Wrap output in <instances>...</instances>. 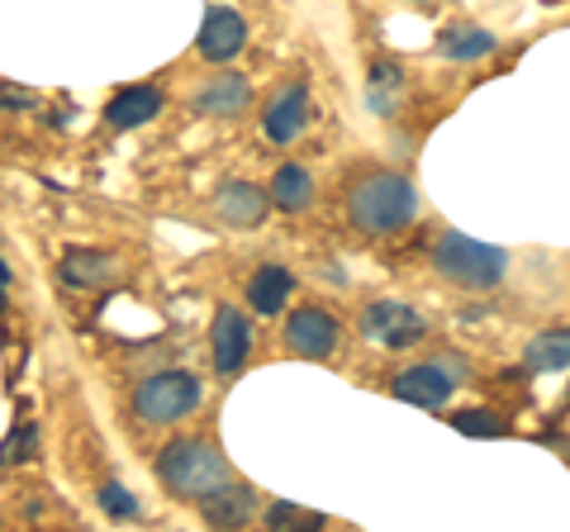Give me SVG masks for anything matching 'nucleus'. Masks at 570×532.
Wrapping results in <instances>:
<instances>
[{
    "label": "nucleus",
    "mask_w": 570,
    "mask_h": 532,
    "mask_svg": "<svg viewBox=\"0 0 570 532\" xmlns=\"http://www.w3.org/2000/svg\"><path fill=\"white\" fill-rule=\"evenodd\" d=\"M347 215L366 234H400L419 215V190L400 171H376L366 181H356L347 195Z\"/></svg>",
    "instance_id": "obj_1"
},
{
    "label": "nucleus",
    "mask_w": 570,
    "mask_h": 532,
    "mask_svg": "<svg viewBox=\"0 0 570 532\" xmlns=\"http://www.w3.org/2000/svg\"><path fill=\"white\" fill-rule=\"evenodd\" d=\"M433 262H438L442 276L456 280V286H466V290H490L509 272V253H504V247L475 243L466 234H442L438 247H433Z\"/></svg>",
    "instance_id": "obj_2"
},
{
    "label": "nucleus",
    "mask_w": 570,
    "mask_h": 532,
    "mask_svg": "<svg viewBox=\"0 0 570 532\" xmlns=\"http://www.w3.org/2000/svg\"><path fill=\"white\" fill-rule=\"evenodd\" d=\"M157 475L176 490L186 494V500H200V494L219 490L228 481V461L209 447V442H195V437H181L171 442V447H163V456H157Z\"/></svg>",
    "instance_id": "obj_3"
},
{
    "label": "nucleus",
    "mask_w": 570,
    "mask_h": 532,
    "mask_svg": "<svg viewBox=\"0 0 570 532\" xmlns=\"http://www.w3.org/2000/svg\"><path fill=\"white\" fill-rule=\"evenodd\" d=\"M134 410L142 423H176L200 410V381L190 371H157L134 390Z\"/></svg>",
    "instance_id": "obj_4"
},
{
    "label": "nucleus",
    "mask_w": 570,
    "mask_h": 532,
    "mask_svg": "<svg viewBox=\"0 0 570 532\" xmlns=\"http://www.w3.org/2000/svg\"><path fill=\"white\" fill-rule=\"evenodd\" d=\"M362 338L376 347H414L419 338H428V318L404 299H376L362 309Z\"/></svg>",
    "instance_id": "obj_5"
},
{
    "label": "nucleus",
    "mask_w": 570,
    "mask_h": 532,
    "mask_svg": "<svg viewBox=\"0 0 570 532\" xmlns=\"http://www.w3.org/2000/svg\"><path fill=\"white\" fill-rule=\"evenodd\" d=\"M456 371H461V362H452V357H433V362H419V366L400 371L390 390H395V400L419 404V410H442V404L452 400L456 381H461Z\"/></svg>",
    "instance_id": "obj_6"
},
{
    "label": "nucleus",
    "mask_w": 570,
    "mask_h": 532,
    "mask_svg": "<svg viewBox=\"0 0 570 532\" xmlns=\"http://www.w3.org/2000/svg\"><path fill=\"white\" fill-rule=\"evenodd\" d=\"M209 352H214V371L219 376H238L253 357V324H247V314L224 305L214 314V328H209Z\"/></svg>",
    "instance_id": "obj_7"
},
{
    "label": "nucleus",
    "mask_w": 570,
    "mask_h": 532,
    "mask_svg": "<svg viewBox=\"0 0 570 532\" xmlns=\"http://www.w3.org/2000/svg\"><path fill=\"white\" fill-rule=\"evenodd\" d=\"M285 338L299 357H333L337 352V338H343V324L328 314V309H295L285 318Z\"/></svg>",
    "instance_id": "obj_8"
},
{
    "label": "nucleus",
    "mask_w": 570,
    "mask_h": 532,
    "mask_svg": "<svg viewBox=\"0 0 570 532\" xmlns=\"http://www.w3.org/2000/svg\"><path fill=\"white\" fill-rule=\"evenodd\" d=\"M214 215L228 228H257L272 215V200H266V190L253 181H224L219 195H214Z\"/></svg>",
    "instance_id": "obj_9"
},
{
    "label": "nucleus",
    "mask_w": 570,
    "mask_h": 532,
    "mask_svg": "<svg viewBox=\"0 0 570 532\" xmlns=\"http://www.w3.org/2000/svg\"><path fill=\"white\" fill-rule=\"evenodd\" d=\"M305 119H309V91L299 81H291L285 91L272 96V105H266V115H262V129L272 144H295L299 129H305Z\"/></svg>",
    "instance_id": "obj_10"
},
{
    "label": "nucleus",
    "mask_w": 570,
    "mask_h": 532,
    "mask_svg": "<svg viewBox=\"0 0 570 532\" xmlns=\"http://www.w3.org/2000/svg\"><path fill=\"white\" fill-rule=\"evenodd\" d=\"M247 43V24H243V14L238 10H228V6H214L205 14V24H200V52L209 62H234L238 52Z\"/></svg>",
    "instance_id": "obj_11"
},
{
    "label": "nucleus",
    "mask_w": 570,
    "mask_h": 532,
    "mask_svg": "<svg viewBox=\"0 0 570 532\" xmlns=\"http://www.w3.org/2000/svg\"><path fill=\"white\" fill-rule=\"evenodd\" d=\"M190 105H195L200 115H219V119H228V115H243L247 105H253V86H247L243 72H219V77H209L205 86H195Z\"/></svg>",
    "instance_id": "obj_12"
},
{
    "label": "nucleus",
    "mask_w": 570,
    "mask_h": 532,
    "mask_svg": "<svg viewBox=\"0 0 570 532\" xmlns=\"http://www.w3.org/2000/svg\"><path fill=\"white\" fill-rule=\"evenodd\" d=\"M200 519L209 528H243L247 519H253V509H257V494L247 490V485H234V481H224L219 490H209L200 494Z\"/></svg>",
    "instance_id": "obj_13"
},
{
    "label": "nucleus",
    "mask_w": 570,
    "mask_h": 532,
    "mask_svg": "<svg viewBox=\"0 0 570 532\" xmlns=\"http://www.w3.org/2000/svg\"><path fill=\"white\" fill-rule=\"evenodd\" d=\"M163 91L157 86H129V91H119L110 105H105V119L115 124V129H138V124H148L163 115Z\"/></svg>",
    "instance_id": "obj_14"
},
{
    "label": "nucleus",
    "mask_w": 570,
    "mask_h": 532,
    "mask_svg": "<svg viewBox=\"0 0 570 532\" xmlns=\"http://www.w3.org/2000/svg\"><path fill=\"white\" fill-rule=\"evenodd\" d=\"M291 295H295V276L285 272V266H276V262L257 266V276L247 280V305H253L257 314H281Z\"/></svg>",
    "instance_id": "obj_15"
},
{
    "label": "nucleus",
    "mask_w": 570,
    "mask_h": 532,
    "mask_svg": "<svg viewBox=\"0 0 570 532\" xmlns=\"http://www.w3.org/2000/svg\"><path fill=\"white\" fill-rule=\"evenodd\" d=\"M494 33L480 29V24H448L438 33V52L448 62H475V58H490L494 52Z\"/></svg>",
    "instance_id": "obj_16"
},
{
    "label": "nucleus",
    "mask_w": 570,
    "mask_h": 532,
    "mask_svg": "<svg viewBox=\"0 0 570 532\" xmlns=\"http://www.w3.org/2000/svg\"><path fill=\"white\" fill-rule=\"evenodd\" d=\"M119 276H124V266L115 257H105V253H67L62 257V280L67 286L96 290V286H115Z\"/></svg>",
    "instance_id": "obj_17"
},
{
    "label": "nucleus",
    "mask_w": 570,
    "mask_h": 532,
    "mask_svg": "<svg viewBox=\"0 0 570 532\" xmlns=\"http://www.w3.org/2000/svg\"><path fill=\"white\" fill-rule=\"evenodd\" d=\"M276 209H285V215H299L309 200H314V176L305 167H295V162H285L276 176H272V195H266Z\"/></svg>",
    "instance_id": "obj_18"
},
{
    "label": "nucleus",
    "mask_w": 570,
    "mask_h": 532,
    "mask_svg": "<svg viewBox=\"0 0 570 532\" xmlns=\"http://www.w3.org/2000/svg\"><path fill=\"white\" fill-rule=\"evenodd\" d=\"M400 91H404V67L400 62H376L366 77V100L376 115H395L400 105Z\"/></svg>",
    "instance_id": "obj_19"
},
{
    "label": "nucleus",
    "mask_w": 570,
    "mask_h": 532,
    "mask_svg": "<svg viewBox=\"0 0 570 532\" xmlns=\"http://www.w3.org/2000/svg\"><path fill=\"white\" fill-rule=\"evenodd\" d=\"M570 366V338L557 328V333H542V338L528 343V371H542V376H551V371H566Z\"/></svg>",
    "instance_id": "obj_20"
},
{
    "label": "nucleus",
    "mask_w": 570,
    "mask_h": 532,
    "mask_svg": "<svg viewBox=\"0 0 570 532\" xmlns=\"http://www.w3.org/2000/svg\"><path fill=\"white\" fill-rule=\"evenodd\" d=\"M452 423H456V433H466V437H504L509 433V423L494 418L490 410H461V414H452Z\"/></svg>",
    "instance_id": "obj_21"
},
{
    "label": "nucleus",
    "mask_w": 570,
    "mask_h": 532,
    "mask_svg": "<svg viewBox=\"0 0 570 532\" xmlns=\"http://www.w3.org/2000/svg\"><path fill=\"white\" fill-rule=\"evenodd\" d=\"M39 456V428L24 423V428H14L6 442H0V466H14V461H33Z\"/></svg>",
    "instance_id": "obj_22"
},
{
    "label": "nucleus",
    "mask_w": 570,
    "mask_h": 532,
    "mask_svg": "<svg viewBox=\"0 0 570 532\" xmlns=\"http://www.w3.org/2000/svg\"><path fill=\"white\" fill-rule=\"evenodd\" d=\"M100 509L110 513V519H138V500L124 485H105L100 490Z\"/></svg>",
    "instance_id": "obj_23"
},
{
    "label": "nucleus",
    "mask_w": 570,
    "mask_h": 532,
    "mask_svg": "<svg viewBox=\"0 0 570 532\" xmlns=\"http://www.w3.org/2000/svg\"><path fill=\"white\" fill-rule=\"evenodd\" d=\"M266 523L272 528H285V523H299V528H324V519H318V513H305V509H295V504H272L266 509Z\"/></svg>",
    "instance_id": "obj_24"
},
{
    "label": "nucleus",
    "mask_w": 570,
    "mask_h": 532,
    "mask_svg": "<svg viewBox=\"0 0 570 532\" xmlns=\"http://www.w3.org/2000/svg\"><path fill=\"white\" fill-rule=\"evenodd\" d=\"M33 100L29 91H14V86H0V110H33Z\"/></svg>",
    "instance_id": "obj_25"
},
{
    "label": "nucleus",
    "mask_w": 570,
    "mask_h": 532,
    "mask_svg": "<svg viewBox=\"0 0 570 532\" xmlns=\"http://www.w3.org/2000/svg\"><path fill=\"white\" fill-rule=\"evenodd\" d=\"M10 280H14V272L6 266V257H0V286H10Z\"/></svg>",
    "instance_id": "obj_26"
},
{
    "label": "nucleus",
    "mask_w": 570,
    "mask_h": 532,
    "mask_svg": "<svg viewBox=\"0 0 570 532\" xmlns=\"http://www.w3.org/2000/svg\"><path fill=\"white\" fill-rule=\"evenodd\" d=\"M0 314H6V286H0Z\"/></svg>",
    "instance_id": "obj_27"
}]
</instances>
